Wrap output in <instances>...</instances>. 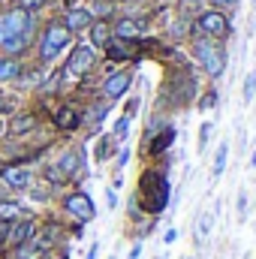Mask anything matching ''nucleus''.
Returning <instances> with one entry per match:
<instances>
[{
    "label": "nucleus",
    "mask_w": 256,
    "mask_h": 259,
    "mask_svg": "<svg viewBox=\"0 0 256 259\" xmlns=\"http://www.w3.org/2000/svg\"><path fill=\"white\" fill-rule=\"evenodd\" d=\"M15 259H42V247H39L36 241H27V244H21V247H18Z\"/></svg>",
    "instance_id": "obj_22"
},
{
    "label": "nucleus",
    "mask_w": 256,
    "mask_h": 259,
    "mask_svg": "<svg viewBox=\"0 0 256 259\" xmlns=\"http://www.w3.org/2000/svg\"><path fill=\"white\" fill-rule=\"evenodd\" d=\"M142 33H145V24H142V21H136V18H121V21L115 24V36H118V39L133 42V39H139Z\"/></svg>",
    "instance_id": "obj_13"
},
{
    "label": "nucleus",
    "mask_w": 256,
    "mask_h": 259,
    "mask_svg": "<svg viewBox=\"0 0 256 259\" xmlns=\"http://www.w3.org/2000/svg\"><path fill=\"white\" fill-rule=\"evenodd\" d=\"M69 39H72V33L66 30L64 24L61 21H52L46 27V33H42V39H39V61L42 64H52L55 58H61V52L69 46Z\"/></svg>",
    "instance_id": "obj_3"
},
{
    "label": "nucleus",
    "mask_w": 256,
    "mask_h": 259,
    "mask_svg": "<svg viewBox=\"0 0 256 259\" xmlns=\"http://www.w3.org/2000/svg\"><path fill=\"white\" fill-rule=\"evenodd\" d=\"M42 6H46V0H18V9L27 12V15H33V12L42 9Z\"/></svg>",
    "instance_id": "obj_25"
},
{
    "label": "nucleus",
    "mask_w": 256,
    "mask_h": 259,
    "mask_svg": "<svg viewBox=\"0 0 256 259\" xmlns=\"http://www.w3.org/2000/svg\"><path fill=\"white\" fill-rule=\"evenodd\" d=\"M214 106V94H205V100H202V109H211Z\"/></svg>",
    "instance_id": "obj_29"
},
{
    "label": "nucleus",
    "mask_w": 256,
    "mask_h": 259,
    "mask_svg": "<svg viewBox=\"0 0 256 259\" xmlns=\"http://www.w3.org/2000/svg\"><path fill=\"white\" fill-rule=\"evenodd\" d=\"M91 24H94V12H91V9H81V6H78V9H69V12L64 15V27L69 30V33L88 30Z\"/></svg>",
    "instance_id": "obj_9"
},
{
    "label": "nucleus",
    "mask_w": 256,
    "mask_h": 259,
    "mask_svg": "<svg viewBox=\"0 0 256 259\" xmlns=\"http://www.w3.org/2000/svg\"><path fill=\"white\" fill-rule=\"evenodd\" d=\"M15 78H21V64H18V58H0V81H15Z\"/></svg>",
    "instance_id": "obj_15"
},
{
    "label": "nucleus",
    "mask_w": 256,
    "mask_h": 259,
    "mask_svg": "<svg viewBox=\"0 0 256 259\" xmlns=\"http://www.w3.org/2000/svg\"><path fill=\"white\" fill-rule=\"evenodd\" d=\"M208 133H211V124H205V127H202V145L208 142Z\"/></svg>",
    "instance_id": "obj_32"
},
{
    "label": "nucleus",
    "mask_w": 256,
    "mask_h": 259,
    "mask_svg": "<svg viewBox=\"0 0 256 259\" xmlns=\"http://www.w3.org/2000/svg\"><path fill=\"white\" fill-rule=\"evenodd\" d=\"M244 208H247V196L241 193L238 196V214H244Z\"/></svg>",
    "instance_id": "obj_30"
},
{
    "label": "nucleus",
    "mask_w": 256,
    "mask_h": 259,
    "mask_svg": "<svg viewBox=\"0 0 256 259\" xmlns=\"http://www.w3.org/2000/svg\"><path fill=\"white\" fill-rule=\"evenodd\" d=\"M0 181H3L9 190H24V187H30V181H33V172H30L27 166H12V169H3Z\"/></svg>",
    "instance_id": "obj_8"
},
{
    "label": "nucleus",
    "mask_w": 256,
    "mask_h": 259,
    "mask_svg": "<svg viewBox=\"0 0 256 259\" xmlns=\"http://www.w3.org/2000/svg\"><path fill=\"white\" fill-rule=\"evenodd\" d=\"M78 166H81V151H64L58 157V163H55V169L61 172V178H72L78 172Z\"/></svg>",
    "instance_id": "obj_12"
},
{
    "label": "nucleus",
    "mask_w": 256,
    "mask_h": 259,
    "mask_svg": "<svg viewBox=\"0 0 256 259\" xmlns=\"http://www.w3.org/2000/svg\"><path fill=\"white\" fill-rule=\"evenodd\" d=\"M211 226H214V214H211V211H202V214H199V220H196V232H193L196 244H202V241L211 235Z\"/></svg>",
    "instance_id": "obj_16"
},
{
    "label": "nucleus",
    "mask_w": 256,
    "mask_h": 259,
    "mask_svg": "<svg viewBox=\"0 0 256 259\" xmlns=\"http://www.w3.org/2000/svg\"><path fill=\"white\" fill-rule=\"evenodd\" d=\"M130 81H133V75H130V72H112V75L106 78V84H103V94H106L109 100H118V97H124V94H127Z\"/></svg>",
    "instance_id": "obj_10"
},
{
    "label": "nucleus",
    "mask_w": 256,
    "mask_h": 259,
    "mask_svg": "<svg viewBox=\"0 0 256 259\" xmlns=\"http://www.w3.org/2000/svg\"><path fill=\"white\" fill-rule=\"evenodd\" d=\"M112 151H115V136H106V139H100L97 160H106V157H112Z\"/></svg>",
    "instance_id": "obj_24"
},
{
    "label": "nucleus",
    "mask_w": 256,
    "mask_h": 259,
    "mask_svg": "<svg viewBox=\"0 0 256 259\" xmlns=\"http://www.w3.org/2000/svg\"><path fill=\"white\" fill-rule=\"evenodd\" d=\"M12 223H15V220H0V244L9 238V229H12Z\"/></svg>",
    "instance_id": "obj_28"
},
{
    "label": "nucleus",
    "mask_w": 256,
    "mask_h": 259,
    "mask_svg": "<svg viewBox=\"0 0 256 259\" xmlns=\"http://www.w3.org/2000/svg\"><path fill=\"white\" fill-rule=\"evenodd\" d=\"M250 163H253V166H256V151H253V157H250Z\"/></svg>",
    "instance_id": "obj_35"
},
{
    "label": "nucleus",
    "mask_w": 256,
    "mask_h": 259,
    "mask_svg": "<svg viewBox=\"0 0 256 259\" xmlns=\"http://www.w3.org/2000/svg\"><path fill=\"white\" fill-rule=\"evenodd\" d=\"M253 94H256V72H250L247 81H244V100H253Z\"/></svg>",
    "instance_id": "obj_26"
},
{
    "label": "nucleus",
    "mask_w": 256,
    "mask_h": 259,
    "mask_svg": "<svg viewBox=\"0 0 256 259\" xmlns=\"http://www.w3.org/2000/svg\"><path fill=\"white\" fill-rule=\"evenodd\" d=\"M196 58H199V64L205 66V72L208 75H220L223 72V66H226V55H223V49L214 42V39H199L196 42Z\"/></svg>",
    "instance_id": "obj_4"
},
{
    "label": "nucleus",
    "mask_w": 256,
    "mask_h": 259,
    "mask_svg": "<svg viewBox=\"0 0 256 259\" xmlns=\"http://www.w3.org/2000/svg\"><path fill=\"white\" fill-rule=\"evenodd\" d=\"M33 127H36V118H33V115H18V118H12V121H9V133H12V136L30 133Z\"/></svg>",
    "instance_id": "obj_18"
},
{
    "label": "nucleus",
    "mask_w": 256,
    "mask_h": 259,
    "mask_svg": "<svg viewBox=\"0 0 256 259\" xmlns=\"http://www.w3.org/2000/svg\"><path fill=\"white\" fill-rule=\"evenodd\" d=\"M139 253H142V247H139V244H136V247H133V250H130V259H139Z\"/></svg>",
    "instance_id": "obj_33"
},
{
    "label": "nucleus",
    "mask_w": 256,
    "mask_h": 259,
    "mask_svg": "<svg viewBox=\"0 0 256 259\" xmlns=\"http://www.w3.org/2000/svg\"><path fill=\"white\" fill-rule=\"evenodd\" d=\"M226 157H229V145L223 142V145L217 148V157H214V178L223 175V169H226Z\"/></svg>",
    "instance_id": "obj_23"
},
{
    "label": "nucleus",
    "mask_w": 256,
    "mask_h": 259,
    "mask_svg": "<svg viewBox=\"0 0 256 259\" xmlns=\"http://www.w3.org/2000/svg\"><path fill=\"white\" fill-rule=\"evenodd\" d=\"M94 61H97V55H94L91 46H75L72 55H69V61H66V75H72V78L84 75L94 66Z\"/></svg>",
    "instance_id": "obj_5"
},
{
    "label": "nucleus",
    "mask_w": 256,
    "mask_h": 259,
    "mask_svg": "<svg viewBox=\"0 0 256 259\" xmlns=\"http://www.w3.org/2000/svg\"><path fill=\"white\" fill-rule=\"evenodd\" d=\"M172 139H175V130H172V127H166L160 139H154V142H151V154H160V151H166V148L172 145Z\"/></svg>",
    "instance_id": "obj_21"
},
{
    "label": "nucleus",
    "mask_w": 256,
    "mask_h": 259,
    "mask_svg": "<svg viewBox=\"0 0 256 259\" xmlns=\"http://www.w3.org/2000/svg\"><path fill=\"white\" fill-rule=\"evenodd\" d=\"M0 175H3V169H0Z\"/></svg>",
    "instance_id": "obj_36"
},
{
    "label": "nucleus",
    "mask_w": 256,
    "mask_h": 259,
    "mask_svg": "<svg viewBox=\"0 0 256 259\" xmlns=\"http://www.w3.org/2000/svg\"><path fill=\"white\" fill-rule=\"evenodd\" d=\"M64 208L75 217V220H81V223H91L94 220V202H91V196L88 193H69L64 199Z\"/></svg>",
    "instance_id": "obj_6"
},
{
    "label": "nucleus",
    "mask_w": 256,
    "mask_h": 259,
    "mask_svg": "<svg viewBox=\"0 0 256 259\" xmlns=\"http://www.w3.org/2000/svg\"><path fill=\"white\" fill-rule=\"evenodd\" d=\"M127 130H130V118L124 115V118L115 124V139H127Z\"/></svg>",
    "instance_id": "obj_27"
},
{
    "label": "nucleus",
    "mask_w": 256,
    "mask_h": 259,
    "mask_svg": "<svg viewBox=\"0 0 256 259\" xmlns=\"http://www.w3.org/2000/svg\"><path fill=\"white\" fill-rule=\"evenodd\" d=\"M112 259H115V256H112Z\"/></svg>",
    "instance_id": "obj_37"
},
{
    "label": "nucleus",
    "mask_w": 256,
    "mask_h": 259,
    "mask_svg": "<svg viewBox=\"0 0 256 259\" xmlns=\"http://www.w3.org/2000/svg\"><path fill=\"white\" fill-rule=\"evenodd\" d=\"M24 217V208L18 202H0V220H21Z\"/></svg>",
    "instance_id": "obj_20"
},
{
    "label": "nucleus",
    "mask_w": 256,
    "mask_h": 259,
    "mask_svg": "<svg viewBox=\"0 0 256 259\" xmlns=\"http://www.w3.org/2000/svg\"><path fill=\"white\" fill-rule=\"evenodd\" d=\"M199 30L205 33V36H226L229 33V21H226V15H220V12H205L202 18H199Z\"/></svg>",
    "instance_id": "obj_7"
},
{
    "label": "nucleus",
    "mask_w": 256,
    "mask_h": 259,
    "mask_svg": "<svg viewBox=\"0 0 256 259\" xmlns=\"http://www.w3.org/2000/svg\"><path fill=\"white\" fill-rule=\"evenodd\" d=\"M139 193H142V202L148 211L160 214L169 205V178L163 172H145L139 181Z\"/></svg>",
    "instance_id": "obj_2"
},
{
    "label": "nucleus",
    "mask_w": 256,
    "mask_h": 259,
    "mask_svg": "<svg viewBox=\"0 0 256 259\" xmlns=\"http://www.w3.org/2000/svg\"><path fill=\"white\" fill-rule=\"evenodd\" d=\"M33 27H36V18L27 15V12H21L18 6L0 12V52L6 58H18L30 46Z\"/></svg>",
    "instance_id": "obj_1"
},
{
    "label": "nucleus",
    "mask_w": 256,
    "mask_h": 259,
    "mask_svg": "<svg viewBox=\"0 0 256 259\" xmlns=\"http://www.w3.org/2000/svg\"><path fill=\"white\" fill-rule=\"evenodd\" d=\"M88 30H91V42H94L97 49H106V46H109V33H112V30H109L106 21H94Z\"/></svg>",
    "instance_id": "obj_17"
},
{
    "label": "nucleus",
    "mask_w": 256,
    "mask_h": 259,
    "mask_svg": "<svg viewBox=\"0 0 256 259\" xmlns=\"http://www.w3.org/2000/svg\"><path fill=\"white\" fill-rule=\"evenodd\" d=\"M30 235H33V220H30V217H21V220H15V223H12L6 244L21 247V244H27V241H30Z\"/></svg>",
    "instance_id": "obj_11"
},
{
    "label": "nucleus",
    "mask_w": 256,
    "mask_h": 259,
    "mask_svg": "<svg viewBox=\"0 0 256 259\" xmlns=\"http://www.w3.org/2000/svg\"><path fill=\"white\" fill-rule=\"evenodd\" d=\"M55 121H58V127H61V130H75V127H78V121H81V118H78V112H75V109H69V106H64V109L58 112V118H55Z\"/></svg>",
    "instance_id": "obj_19"
},
{
    "label": "nucleus",
    "mask_w": 256,
    "mask_h": 259,
    "mask_svg": "<svg viewBox=\"0 0 256 259\" xmlns=\"http://www.w3.org/2000/svg\"><path fill=\"white\" fill-rule=\"evenodd\" d=\"M106 202H109V208H115V202H118V199H115V190H109V193H106Z\"/></svg>",
    "instance_id": "obj_31"
},
{
    "label": "nucleus",
    "mask_w": 256,
    "mask_h": 259,
    "mask_svg": "<svg viewBox=\"0 0 256 259\" xmlns=\"http://www.w3.org/2000/svg\"><path fill=\"white\" fill-rule=\"evenodd\" d=\"M214 3H220V6H232V3H238V0H214Z\"/></svg>",
    "instance_id": "obj_34"
},
{
    "label": "nucleus",
    "mask_w": 256,
    "mask_h": 259,
    "mask_svg": "<svg viewBox=\"0 0 256 259\" xmlns=\"http://www.w3.org/2000/svg\"><path fill=\"white\" fill-rule=\"evenodd\" d=\"M106 52H109V58H112V61H130V58L136 55V46L127 42V39H109Z\"/></svg>",
    "instance_id": "obj_14"
}]
</instances>
